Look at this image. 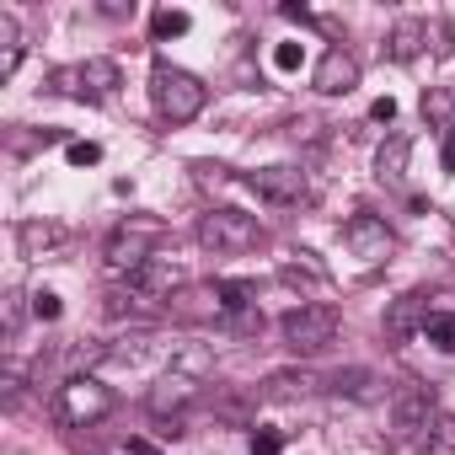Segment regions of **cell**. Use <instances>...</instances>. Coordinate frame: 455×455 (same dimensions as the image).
<instances>
[{
    "mask_svg": "<svg viewBox=\"0 0 455 455\" xmlns=\"http://www.w3.org/2000/svg\"><path fill=\"white\" fill-rule=\"evenodd\" d=\"M150 97H156V113H161L166 124H193V118L204 113V102H209V86H204L193 70H177V65L156 60V70H150Z\"/></svg>",
    "mask_w": 455,
    "mask_h": 455,
    "instance_id": "6da1fadb",
    "label": "cell"
},
{
    "mask_svg": "<svg viewBox=\"0 0 455 455\" xmlns=\"http://www.w3.org/2000/svg\"><path fill=\"white\" fill-rule=\"evenodd\" d=\"M156 242H166V220L161 214H129L113 225L108 236V268L113 274H140L156 258Z\"/></svg>",
    "mask_w": 455,
    "mask_h": 455,
    "instance_id": "7a4b0ae2",
    "label": "cell"
},
{
    "mask_svg": "<svg viewBox=\"0 0 455 455\" xmlns=\"http://www.w3.org/2000/svg\"><path fill=\"white\" fill-rule=\"evenodd\" d=\"M198 242L214 258H242V252H252L263 242V225L252 214H242V209H209L198 220Z\"/></svg>",
    "mask_w": 455,
    "mask_h": 455,
    "instance_id": "3957f363",
    "label": "cell"
},
{
    "mask_svg": "<svg viewBox=\"0 0 455 455\" xmlns=\"http://www.w3.org/2000/svg\"><path fill=\"white\" fill-rule=\"evenodd\" d=\"M113 412V391L97 380V375H70L65 386H60V396H54V418L65 423V428H92V423H102Z\"/></svg>",
    "mask_w": 455,
    "mask_h": 455,
    "instance_id": "277c9868",
    "label": "cell"
},
{
    "mask_svg": "<svg viewBox=\"0 0 455 455\" xmlns=\"http://www.w3.org/2000/svg\"><path fill=\"white\" fill-rule=\"evenodd\" d=\"M338 327H343V311L338 306H322V300H306V306L284 311V322H279V332H284V343L295 354H322L338 338Z\"/></svg>",
    "mask_w": 455,
    "mask_h": 455,
    "instance_id": "5b68a950",
    "label": "cell"
},
{
    "mask_svg": "<svg viewBox=\"0 0 455 455\" xmlns=\"http://www.w3.org/2000/svg\"><path fill=\"white\" fill-rule=\"evenodd\" d=\"M434 418H439V402H434L428 386H418V380L396 386V396H391V428H396V439H423L434 428Z\"/></svg>",
    "mask_w": 455,
    "mask_h": 455,
    "instance_id": "8992f818",
    "label": "cell"
},
{
    "mask_svg": "<svg viewBox=\"0 0 455 455\" xmlns=\"http://www.w3.org/2000/svg\"><path fill=\"white\" fill-rule=\"evenodd\" d=\"M343 247L359 258V263H386L396 252V231L380 220V214H354L343 225Z\"/></svg>",
    "mask_w": 455,
    "mask_h": 455,
    "instance_id": "52a82bcc",
    "label": "cell"
},
{
    "mask_svg": "<svg viewBox=\"0 0 455 455\" xmlns=\"http://www.w3.org/2000/svg\"><path fill=\"white\" fill-rule=\"evenodd\" d=\"M247 188L252 193H263L268 204H284V209H295V204H311L316 193H311V182H306V172H295V166H263V172H252L247 177Z\"/></svg>",
    "mask_w": 455,
    "mask_h": 455,
    "instance_id": "ba28073f",
    "label": "cell"
},
{
    "mask_svg": "<svg viewBox=\"0 0 455 455\" xmlns=\"http://www.w3.org/2000/svg\"><path fill=\"white\" fill-rule=\"evenodd\" d=\"M188 402H198V380H193L188 370H166V375L145 391V407H150L156 418H177Z\"/></svg>",
    "mask_w": 455,
    "mask_h": 455,
    "instance_id": "9c48e42d",
    "label": "cell"
},
{
    "mask_svg": "<svg viewBox=\"0 0 455 455\" xmlns=\"http://www.w3.org/2000/svg\"><path fill=\"white\" fill-rule=\"evenodd\" d=\"M311 86H316L322 97H348V92L359 86V65H354V54L327 49V54L316 60V70H311Z\"/></svg>",
    "mask_w": 455,
    "mask_h": 455,
    "instance_id": "30bf717a",
    "label": "cell"
},
{
    "mask_svg": "<svg viewBox=\"0 0 455 455\" xmlns=\"http://www.w3.org/2000/svg\"><path fill=\"white\" fill-rule=\"evenodd\" d=\"M428 327V295H402V300H391V311H386V343H407L412 332H423Z\"/></svg>",
    "mask_w": 455,
    "mask_h": 455,
    "instance_id": "8fae6325",
    "label": "cell"
},
{
    "mask_svg": "<svg viewBox=\"0 0 455 455\" xmlns=\"http://www.w3.org/2000/svg\"><path fill=\"white\" fill-rule=\"evenodd\" d=\"M220 311H225L220 284H188L166 300V316H177V322H204V316H220Z\"/></svg>",
    "mask_w": 455,
    "mask_h": 455,
    "instance_id": "7c38bea8",
    "label": "cell"
},
{
    "mask_svg": "<svg viewBox=\"0 0 455 455\" xmlns=\"http://www.w3.org/2000/svg\"><path fill=\"white\" fill-rule=\"evenodd\" d=\"M423 49H428V22H418V17H402V22L391 28V38H386V54H391L396 65H412Z\"/></svg>",
    "mask_w": 455,
    "mask_h": 455,
    "instance_id": "4fadbf2b",
    "label": "cell"
},
{
    "mask_svg": "<svg viewBox=\"0 0 455 455\" xmlns=\"http://www.w3.org/2000/svg\"><path fill=\"white\" fill-rule=\"evenodd\" d=\"M17 242H22V258H44V252H54V247L65 242V225H54V220H28V225H17Z\"/></svg>",
    "mask_w": 455,
    "mask_h": 455,
    "instance_id": "5bb4252c",
    "label": "cell"
},
{
    "mask_svg": "<svg viewBox=\"0 0 455 455\" xmlns=\"http://www.w3.org/2000/svg\"><path fill=\"white\" fill-rule=\"evenodd\" d=\"M118 86H124V76H118L113 60H86V65H81V92H86V102H102V97H113Z\"/></svg>",
    "mask_w": 455,
    "mask_h": 455,
    "instance_id": "9a60e30c",
    "label": "cell"
},
{
    "mask_svg": "<svg viewBox=\"0 0 455 455\" xmlns=\"http://www.w3.org/2000/svg\"><path fill=\"white\" fill-rule=\"evenodd\" d=\"M22 65V33H17V17L0 12V81H12Z\"/></svg>",
    "mask_w": 455,
    "mask_h": 455,
    "instance_id": "2e32d148",
    "label": "cell"
},
{
    "mask_svg": "<svg viewBox=\"0 0 455 455\" xmlns=\"http://www.w3.org/2000/svg\"><path fill=\"white\" fill-rule=\"evenodd\" d=\"M407 134H391L386 145H380V156H375V172H380V182H402L407 177Z\"/></svg>",
    "mask_w": 455,
    "mask_h": 455,
    "instance_id": "e0dca14e",
    "label": "cell"
},
{
    "mask_svg": "<svg viewBox=\"0 0 455 455\" xmlns=\"http://www.w3.org/2000/svg\"><path fill=\"white\" fill-rule=\"evenodd\" d=\"M322 380L311 375V370H274L268 375V396L274 402H290V396H306V391H316Z\"/></svg>",
    "mask_w": 455,
    "mask_h": 455,
    "instance_id": "ac0fdd59",
    "label": "cell"
},
{
    "mask_svg": "<svg viewBox=\"0 0 455 455\" xmlns=\"http://www.w3.org/2000/svg\"><path fill=\"white\" fill-rule=\"evenodd\" d=\"M327 391H338V396H370L375 375L370 370H338V375H327Z\"/></svg>",
    "mask_w": 455,
    "mask_h": 455,
    "instance_id": "d6986e66",
    "label": "cell"
},
{
    "mask_svg": "<svg viewBox=\"0 0 455 455\" xmlns=\"http://www.w3.org/2000/svg\"><path fill=\"white\" fill-rule=\"evenodd\" d=\"M418 444H423V455H455V418H434V428Z\"/></svg>",
    "mask_w": 455,
    "mask_h": 455,
    "instance_id": "ffe728a7",
    "label": "cell"
},
{
    "mask_svg": "<svg viewBox=\"0 0 455 455\" xmlns=\"http://www.w3.org/2000/svg\"><path fill=\"white\" fill-rule=\"evenodd\" d=\"M188 28H193V17H188V12H156V17H150V33H156L161 44H166V38H182Z\"/></svg>",
    "mask_w": 455,
    "mask_h": 455,
    "instance_id": "44dd1931",
    "label": "cell"
},
{
    "mask_svg": "<svg viewBox=\"0 0 455 455\" xmlns=\"http://www.w3.org/2000/svg\"><path fill=\"white\" fill-rule=\"evenodd\" d=\"M279 279H284V284H327V274H322L316 263H284Z\"/></svg>",
    "mask_w": 455,
    "mask_h": 455,
    "instance_id": "7402d4cb",
    "label": "cell"
},
{
    "mask_svg": "<svg viewBox=\"0 0 455 455\" xmlns=\"http://www.w3.org/2000/svg\"><path fill=\"white\" fill-rule=\"evenodd\" d=\"M423 338L455 354V316H428V327H423Z\"/></svg>",
    "mask_w": 455,
    "mask_h": 455,
    "instance_id": "603a6c76",
    "label": "cell"
},
{
    "mask_svg": "<svg viewBox=\"0 0 455 455\" xmlns=\"http://www.w3.org/2000/svg\"><path fill=\"white\" fill-rule=\"evenodd\" d=\"M65 161H70V166H97V161H102V145L76 140V145H65Z\"/></svg>",
    "mask_w": 455,
    "mask_h": 455,
    "instance_id": "cb8c5ba5",
    "label": "cell"
},
{
    "mask_svg": "<svg viewBox=\"0 0 455 455\" xmlns=\"http://www.w3.org/2000/svg\"><path fill=\"white\" fill-rule=\"evenodd\" d=\"M300 60H306V49H300V44H279V49H274V70H279V76L300 70Z\"/></svg>",
    "mask_w": 455,
    "mask_h": 455,
    "instance_id": "d4e9b609",
    "label": "cell"
},
{
    "mask_svg": "<svg viewBox=\"0 0 455 455\" xmlns=\"http://www.w3.org/2000/svg\"><path fill=\"white\" fill-rule=\"evenodd\" d=\"M60 311H65V306H60L54 290H38V295H33V316H38V322H60Z\"/></svg>",
    "mask_w": 455,
    "mask_h": 455,
    "instance_id": "484cf974",
    "label": "cell"
},
{
    "mask_svg": "<svg viewBox=\"0 0 455 455\" xmlns=\"http://www.w3.org/2000/svg\"><path fill=\"white\" fill-rule=\"evenodd\" d=\"M22 316H28L22 290H12V295H6V338H17V332H22Z\"/></svg>",
    "mask_w": 455,
    "mask_h": 455,
    "instance_id": "4316f807",
    "label": "cell"
},
{
    "mask_svg": "<svg viewBox=\"0 0 455 455\" xmlns=\"http://www.w3.org/2000/svg\"><path fill=\"white\" fill-rule=\"evenodd\" d=\"M279 450H284V434H279V428L252 434V455H279Z\"/></svg>",
    "mask_w": 455,
    "mask_h": 455,
    "instance_id": "83f0119b",
    "label": "cell"
},
{
    "mask_svg": "<svg viewBox=\"0 0 455 455\" xmlns=\"http://www.w3.org/2000/svg\"><path fill=\"white\" fill-rule=\"evenodd\" d=\"M450 113V92H428L423 97V118H444Z\"/></svg>",
    "mask_w": 455,
    "mask_h": 455,
    "instance_id": "f1b7e54d",
    "label": "cell"
},
{
    "mask_svg": "<svg viewBox=\"0 0 455 455\" xmlns=\"http://www.w3.org/2000/svg\"><path fill=\"white\" fill-rule=\"evenodd\" d=\"M439 161H444V172L455 177V124L444 129V150H439Z\"/></svg>",
    "mask_w": 455,
    "mask_h": 455,
    "instance_id": "f546056e",
    "label": "cell"
},
{
    "mask_svg": "<svg viewBox=\"0 0 455 455\" xmlns=\"http://www.w3.org/2000/svg\"><path fill=\"white\" fill-rule=\"evenodd\" d=\"M370 118H375V124H391V118H396V102H391V97H380V102L370 108Z\"/></svg>",
    "mask_w": 455,
    "mask_h": 455,
    "instance_id": "4dcf8cb0",
    "label": "cell"
},
{
    "mask_svg": "<svg viewBox=\"0 0 455 455\" xmlns=\"http://www.w3.org/2000/svg\"><path fill=\"white\" fill-rule=\"evenodd\" d=\"M6 402H12V407L22 402V375H6Z\"/></svg>",
    "mask_w": 455,
    "mask_h": 455,
    "instance_id": "1f68e13d",
    "label": "cell"
}]
</instances>
